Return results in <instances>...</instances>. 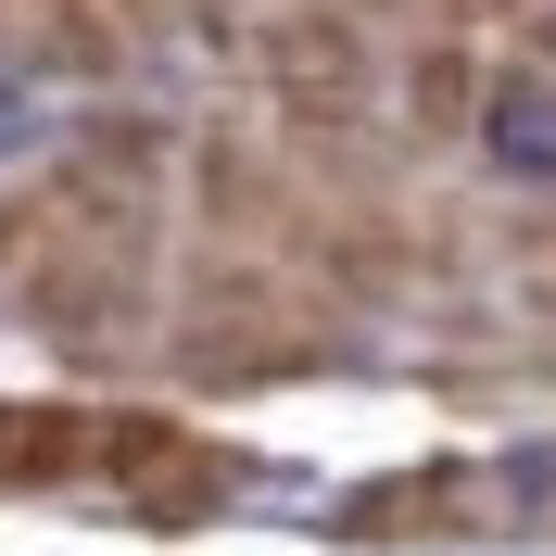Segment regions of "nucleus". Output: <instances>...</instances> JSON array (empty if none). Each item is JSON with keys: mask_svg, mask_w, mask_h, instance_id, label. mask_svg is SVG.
<instances>
[{"mask_svg": "<svg viewBox=\"0 0 556 556\" xmlns=\"http://www.w3.org/2000/svg\"><path fill=\"white\" fill-rule=\"evenodd\" d=\"M190 203H203L215 241H278V228L304 215V165H291V139L203 127V139H190Z\"/></svg>", "mask_w": 556, "mask_h": 556, "instance_id": "nucleus-1", "label": "nucleus"}, {"mask_svg": "<svg viewBox=\"0 0 556 556\" xmlns=\"http://www.w3.org/2000/svg\"><path fill=\"white\" fill-rule=\"evenodd\" d=\"M481 519V468L468 455H417V468H380V481H354L329 506L342 544H455V531Z\"/></svg>", "mask_w": 556, "mask_h": 556, "instance_id": "nucleus-2", "label": "nucleus"}, {"mask_svg": "<svg viewBox=\"0 0 556 556\" xmlns=\"http://www.w3.org/2000/svg\"><path fill=\"white\" fill-rule=\"evenodd\" d=\"M253 76L266 89H367L380 51H367V13L354 0H278L253 26Z\"/></svg>", "mask_w": 556, "mask_h": 556, "instance_id": "nucleus-3", "label": "nucleus"}, {"mask_svg": "<svg viewBox=\"0 0 556 556\" xmlns=\"http://www.w3.org/2000/svg\"><path fill=\"white\" fill-rule=\"evenodd\" d=\"M506 177H531V190H556V64L544 51H506L481 89V127H468Z\"/></svg>", "mask_w": 556, "mask_h": 556, "instance_id": "nucleus-4", "label": "nucleus"}, {"mask_svg": "<svg viewBox=\"0 0 556 556\" xmlns=\"http://www.w3.org/2000/svg\"><path fill=\"white\" fill-rule=\"evenodd\" d=\"M241 481H253V455L228 443V430H177V443L127 481V506H139L152 531H190V519H215V506H228Z\"/></svg>", "mask_w": 556, "mask_h": 556, "instance_id": "nucleus-5", "label": "nucleus"}, {"mask_svg": "<svg viewBox=\"0 0 556 556\" xmlns=\"http://www.w3.org/2000/svg\"><path fill=\"white\" fill-rule=\"evenodd\" d=\"M481 89H493L481 38L430 13V38L405 51V139H468V127H481Z\"/></svg>", "mask_w": 556, "mask_h": 556, "instance_id": "nucleus-6", "label": "nucleus"}, {"mask_svg": "<svg viewBox=\"0 0 556 556\" xmlns=\"http://www.w3.org/2000/svg\"><path fill=\"white\" fill-rule=\"evenodd\" d=\"M76 468H102V417H76V405H0V493L76 481Z\"/></svg>", "mask_w": 556, "mask_h": 556, "instance_id": "nucleus-7", "label": "nucleus"}, {"mask_svg": "<svg viewBox=\"0 0 556 556\" xmlns=\"http://www.w3.org/2000/svg\"><path fill=\"white\" fill-rule=\"evenodd\" d=\"M51 241H64V190H51V177H38V190H0V304H13V278Z\"/></svg>", "mask_w": 556, "mask_h": 556, "instance_id": "nucleus-8", "label": "nucleus"}, {"mask_svg": "<svg viewBox=\"0 0 556 556\" xmlns=\"http://www.w3.org/2000/svg\"><path fill=\"white\" fill-rule=\"evenodd\" d=\"M114 13H127V26H165V0H114Z\"/></svg>", "mask_w": 556, "mask_h": 556, "instance_id": "nucleus-9", "label": "nucleus"}, {"mask_svg": "<svg viewBox=\"0 0 556 556\" xmlns=\"http://www.w3.org/2000/svg\"><path fill=\"white\" fill-rule=\"evenodd\" d=\"M0 13H13V0H0Z\"/></svg>", "mask_w": 556, "mask_h": 556, "instance_id": "nucleus-10", "label": "nucleus"}]
</instances>
